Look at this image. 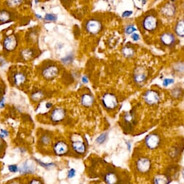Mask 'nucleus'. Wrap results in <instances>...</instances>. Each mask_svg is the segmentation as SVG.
<instances>
[{"label":"nucleus","instance_id":"412c9836","mask_svg":"<svg viewBox=\"0 0 184 184\" xmlns=\"http://www.w3.org/2000/svg\"><path fill=\"white\" fill-rule=\"evenodd\" d=\"M175 33L178 36L184 37V19L177 22L175 26Z\"/></svg>","mask_w":184,"mask_h":184},{"label":"nucleus","instance_id":"c756f323","mask_svg":"<svg viewBox=\"0 0 184 184\" xmlns=\"http://www.w3.org/2000/svg\"><path fill=\"white\" fill-rule=\"evenodd\" d=\"M45 20H47V21H50V22H55L56 20H57V16L54 15L53 14H47L45 15Z\"/></svg>","mask_w":184,"mask_h":184},{"label":"nucleus","instance_id":"5701e85b","mask_svg":"<svg viewBox=\"0 0 184 184\" xmlns=\"http://www.w3.org/2000/svg\"><path fill=\"white\" fill-rule=\"evenodd\" d=\"M123 120H124L125 124H129V125H132L133 124L135 121V115L133 113V111H130V112L127 113L124 115L123 117Z\"/></svg>","mask_w":184,"mask_h":184},{"label":"nucleus","instance_id":"a211bd4d","mask_svg":"<svg viewBox=\"0 0 184 184\" xmlns=\"http://www.w3.org/2000/svg\"><path fill=\"white\" fill-rule=\"evenodd\" d=\"M13 18V13L7 10H0V23H5L11 21Z\"/></svg>","mask_w":184,"mask_h":184},{"label":"nucleus","instance_id":"bb28decb","mask_svg":"<svg viewBox=\"0 0 184 184\" xmlns=\"http://www.w3.org/2000/svg\"><path fill=\"white\" fill-rule=\"evenodd\" d=\"M43 98H44V94H43V93L41 90H38V91L35 92L31 95V98L33 99V101H38V100L42 99Z\"/></svg>","mask_w":184,"mask_h":184},{"label":"nucleus","instance_id":"1a4fd4ad","mask_svg":"<svg viewBox=\"0 0 184 184\" xmlns=\"http://www.w3.org/2000/svg\"><path fill=\"white\" fill-rule=\"evenodd\" d=\"M145 145L149 149H155L160 144V137L157 134L152 133L145 138Z\"/></svg>","mask_w":184,"mask_h":184},{"label":"nucleus","instance_id":"b1692460","mask_svg":"<svg viewBox=\"0 0 184 184\" xmlns=\"http://www.w3.org/2000/svg\"><path fill=\"white\" fill-rule=\"evenodd\" d=\"M122 53L123 56L126 58H130L133 57L134 56L135 51L133 48L130 46H125L122 50Z\"/></svg>","mask_w":184,"mask_h":184},{"label":"nucleus","instance_id":"393cba45","mask_svg":"<svg viewBox=\"0 0 184 184\" xmlns=\"http://www.w3.org/2000/svg\"><path fill=\"white\" fill-rule=\"evenodd\" d=\"M172 96L175 98L179 99L183 97V90L181 87H175L171 91Z\"/></svg>","mask_w":184,"mask_h":184},{"label":"nucleus","instance_id":"37998d69","mask_svg":"<svg viewBox=\"0 0 184 184\" xmlns=\"http://www.w3.org/2000/svg\"><path fill=\"white\" fill-rule=\"evenodd\" d=\"M46 107H47V108H51L52 107V104L51 103H47L46 104Z\"/></svg>","mask_w":184,"mask_h":184},{"label":"nucleus","instance_id":"f3484780","mask_svg":"<svg viewBox=\"0 0 184 184\" xmlns=\"http://www.w3.org/2000/svg\"><path fill=\"white\" fill-rule=\"evenodd\" d=\"M94 103V98L93 95L89 93H85L81 96V103L84 107H91Z\"/></svg>","mask_w":184,"mask_h":184},{"label":"nucleus","instance_id":"4468645a","mask_svg":"<svg viewBox=\"0 0 184 184\" xmlns=\"http://www.w3.org/2000/svg\"><path fill=\"white\" fill-rule=\"evenodd\" d=\"M160 41L162 44L167 46H171L175 44L176 41V36L173 33L170 32L163 33L160 36Z\"/></svg>","mask_w":184,"mask_h":184},{"label":"nucleus","instance_id":"f704fd0d","mask_svg":"<svg viewBox=\"0 0 184 184\" xmlns=\"http://www.w3.org/2000/svg\"><path fill=\"white\" fill-rule=\"evenodd\" d=\"M8 169L10 172H12V173H17V170H18V167L16 165H9Z\"/></svg>","mask_w":184,"mask_h":184},{"label":"nucleus","instance_id":"9d476101","mask_svg":"<svg viewBox=\"0 0 184 184\" xmlns=\"http://www.w3.org/2000/svg\"><path fill=\"white\" fill-rule=\"evenodd\" d=\"M148 76V72L144 67L139 66L134 70L133 72V80L137 84H141L146 81Z\"/></svg>","mask_w":184,"mask_h":184},{"label":"nucleus","instance_id":"423d86ee","mask_svg":"<svg viewBox=\"0 0 184 184\" xmlns=\"http://www.w3.org/2000/svg\"><path fill=\"white\" fill-rule=\"evenodd\" d=\"M102 28V24L97 19H91L88 20L86 24V30L87 32L91 35H96L101 31Z\"/></svg>","mask_w":184,"mask_h":184},{"label":"nucleus","instance_id":"c85d7f7f","mask_svg":"<svg viewBox=\"0 0 184 184\" xmlns=\"http://www.w3.org/2000/svg\"><path fill=\"white\" fill-rule=\"evenodd\" d=\"M136 28H135L134 26L133 25H128L125 27V33L128 34V35H130V34H133L134 33V32L136 31Z\"/></svg>","mask_w":184,"mask_h":184},{"label":"nucleus","instance_id":"ddd939ff","mask_svg":"<svg viewBox=\"0 0 184 184\" xmlns=\"http://www.w3.org/2000/svg\"><path fill=\"white\" fill-rule=\"evenodd\" d=\"M27 80V76L24 72L21 71H17L13 72L12 75V82L15 86H21Z\"/></svg>","mask_w":184,"mask_h":184},{"label":"nucleus","instance_id":"e433bc0d","mask_svg":"<svg viewBox=\"0 0 184 184\" xmlns=\"http://www.w3.org/2000/svg\"><path fill=\"white\" fill-rule=\"evenodd\" d=\"M174 82V80L173 79H164L163 80V85L164 86H167L170 84H173Z\"/></svg>","mask_w":184,"mask_h":184},{"label":"nucleus","instance_id":"6e6552de","mask_svg":"<svg viewBox=\"0 0 184 184\" xmlns=\"http://www.w3.org/2000/svg\"><path fill=\"white\" fill-rule=\"evenodd\" d=\"M136 168L141 173H146L150 170L152 167L151 160L147 158H141L136 162Z\"/></svg>","mask_w":184,"mask_h":184},{"label":"nucleus","instance_id":"f257e3e1","mask_svg":"<svg viewBox=\"0 0 184 184\" xmlns=\"http://www.w3.org/2000/svg\"><path fill=\"white\" fill-rule=\"evenodd\" d=\"M104 108L108 111H113L118 107V100L117 96L112 93H106L102 98Z\"/></svg>","mask_w":184,"mask_h":184},{"label":"nucleus","instance_id":"58836bf2","mask_svg":"<svg viewBox=\"0 0 184 184\" xmlns=\"http://www.w3.org/2000/svg\"><path fill=\"white\" fill-rule=\"evenodd\" d=\"M131 38H132V39L133 40V41H139V38H140V37H139V34H137V33H134L132 34Z\"/></svg>","mask_w":184,"mask_h":184},{"label":"nucleus","instance_id":"7c9ffc66","mask_svg":"<svg viewBox=\"0 0 184 184\" xmlns=\"http://www.w3.org/2000/svg\"><path fill=\"white\" fill-rule=\"evenodd\" d=\"M72 59H73V57L71 55H69V56H65V58H62V62H63L65 64H69L71 62H72Z\"/></svg>","mask_w":184,"mask_h":184},{"label":"nucleus","instance_id":"f03ea898","mask_svg":"<svg viewBox=\"0 0 184 184\" xmlns=\"http://www.w3.org/2000/svg\"><path fill=\"white\" fill-rule=\"evenodd\" d=\"M60 72V69L54 64H49L46 65L41 70V75L47 80H52L57 77Z\"/></svg>","mask_w":184,"mask_h":184},{"label":"nucleus","instance_id":"6ab92c4d","mask_svg":"<svg viewBox=\"0 0 184 184\" xmlns=\"http://www.w3.org/2000/svg\"><path fill=\"white\" fill-rule=\"evenodd\" d=\"M19 171L22 174H29V173H32L34 171V166L30 164L28 161L25 162L20 166Z\"/></svg>","mask_w":184,"mask_h":184},{"label":"nucleus","instance_id":"72a5a7b5","mask_svg":"<svg viewBox=\"0 0 184 184\" xmlns=\"http://www.w3.org/2000/svg\"><path fill=\"white\" fill-rule=\"evenodd\" d=\"M5 149V142L3 140V138L0 136V154L2 153Z\"/></svg>","mask_w":184,"mask_h":184},{"label":"nucleus","instance_id":"4c0bfd02","mask_svg":"<svg viewBox=\"0 0 184 184\" xmlns=\"http://www.w3.org/2000/svg\"><path fill=\"white\" fill-rule=\"evenodd\" d=\"M132 14H133V12L127 10V11H125L123 13L122 16H123V17H129V16L131 15Z\"/></svg>","mask_w":184,"mask_h":184},{"label":"nucleus","instance_id":"0eeeda50","mask_svg":"<svg viewBox=\"0 0 184 184\" xmlns=\"http://www.w3.org/2000/svg\"><path fill=\"white\" fill-rule=\"evenodd\" d=\"M53 151L58 156L67 155L69 152V145L63 140H59L53 145Z\"/></svg>","mask_w":184,"mask_h":184},{"label":"nucleus","instance_id":"aec40b11","mask_svg":"<svg viewBox=\"0 0 184 184\" xmlns=\"http://www.w3.org/2000/svg\"><path fill=\"white\" fill-rule=\"evenodd\" d=\"M171 181L167 176L164 175H157L154 176L153 179L154 184H169Z\"/></svg>","mask_w":184,"mask_h":184},{"label":"nucleus","instance_id":"2f4dec72","mask_svg":"<svg viewBox=\"0 0 184 184\" xmlns=\"http://www.w3.org/2000/svg\"><path fill=\"white\" fill-rule=\"evenodd\" d=\"M36 162L40 165L42 166V167H45V168H47V169L49 168V167H51L52 166L54 165V164H53V163H42V162L39 161V160H36Z\"/></svg>","mask_w":184,"mask_h":184},{"label":"nucleus","instance_id":"4be33fe9","mask_svg":"<svg viewBox=\"0 0 184 184\" xmlns=\"http://www.w3.org/2000/svg\"><path fill=\"white\" fill-rule=\"evenodd\" d=\"M33 51V49H31V48L22 50L21 53H20V56L22 57V59L26 61L30 60L33 57L34 54H35V51Z\"/></svg>","mask_w":184,"mask_h":184},{"label":"nucleus","instance_id":"c03bdc74","mask_svg":"<svg viewBox=\"0 0 184 184\" xmlns=\"http://www.w3.org/2000/svg\"><path fill=\"white\" fill-rule=\"evenodd\" d=\"M183 178H184V170H183Z\"/></svg>","mask_w":184,"mask_h":184},{"label":"nucleus","instance_id":"2eb2a0df","mask_svg":"<svg viewBox=\"0 0 184 184\" xmlns=\"http://www.w3.org/2000/svg\"><path fill=\"white\" fill-rule=\"evenodd\" d=\"M71 147L75 153L78 155H83L85 153L86 150V146L84 142L81 140H73L71 142Z\"/></svg>","mask_w":184,"mask_h":184},{"label":"nucleus","instance_id":"c9c22d12","mask_svg":"<svg viewBox=\"0 0 184 184\" xmlns=\"http://www.w3.org/2000/svg\"><path fill=\"white\" fill-rule=\"evenodd\" d=\"M75 176V170L73 168H71L70 170H68V178H72Z\"/></svg>","mask_w":184,"mask_h":184},{"label":"nucleus","instance_id":"a878e982","mask_svg":"<svg viewBox=\"0 0 184 184\" xmlns=\"http://www.w3.org/2000/svg\"><path fill=\"white\" fill-rule=\"evenodd\" d=\"M50 142H51V137L48 134L43 135L41 137V139H40V143H41V145H44V146L49 145Z\"/></svg>","mask_w":184,"mask_h":184},{"label":"nucleus","instance_id":"39448f33","mask_svg":"<svg viewBox=\"0 0 184 184\" xmlns=\"http://www.w3.org/2000/svg\"><path fill=\"white\" fill-rule=\"evenodd\" d=\"M143 98L146 104L152 106L158 104L160 100V95L157 90H149L144 94Z\"/></svg>","mask_w":184,"mask_h":184},{"label":"nucleus","instance_id":"9b49d317","mask_svg":"<svg viewBox=\"0 0 184 184\" xmlns=\"http://www.w3.org/2000/svg\"><path fill=\"white\" fill-rule=\"evenodd\" d=\"M66 116L65 110L62 108H55L52 111L50 119L54 123H59L65 118Z\"/></svg>","mask_w":184,"mask_h":184},{"label":"nucleus","instance_id":"ea45409f","mask_svg":"<svg viewBox=\"0 0 184 184\" xmlns=\"http://www.w3.org/2000/svg\"><path fill=\"white\" fill-rule=\"evenodd\" d=\"M8 184H21V183L20 182V181L19 180H13V181H10V183H9Z\"/></svg>","mask_w":184,"mask_h":184},{"label":"nucleus","instance_id":"79ce46f5","mask_svg":"<svg viewBox=\"0 0 184 184\" xmlns=\"http://www.w3.org/2000/svg\"><path fill=\"white\" fill-rule=\"evenodd\" d=\"M4 106V98H1V100H0V107H1V108H3Z\"/></svg>","mask_w":184,"mask_h":184},{"label":"nucleus","instance_id":"20e7f679","mask_svg":"<svg viewBox=\"0 0 184 184\" xmlns=\"http://www.w3.org/2000/svg\"><path fill=\"white\" fill-rule=\"evenodd\" d=\"M17 45H18V39L15 34L7 35L3 41V48L8 52L15 51L17 48Z\"/></svg>","mask_w":184,"mask_h":184},{"label":"nucleus","instance_id":"cd10ccee","mask_svg":"<svg viewBox=\"0 0 184 184\" xmlns=\"http://www.w3.org/2000/svg\"><path fill=\"white\" fill-rule=\"evenodd\" d=\"M107 139V134L103 133L96 138V142L97 144H99V145H102V144H103L106 141Z\"/></svg>","mask_w":184,"mask_h":184},{"label":"nucleus","instance_id":"a19ab883","mask_svg":"<svg viewBox=\"0 0 184 184\" xmlns=\"http://www.w3.org/2000/svg\"><path fill=\"white\" fill-rule=\"evenodd\" d=\"M82 82L84 83H85V84H86L87 82H88V77H87L86 76H84L82 77Z\"/></svg>","mask_w":184,"mask_h":184},{"label":"nucleus","instance_id":"f8f14e48","mask_svg":"<svg viewBox=\"0 0 184 184\" xmlns=\"http://www.w3.org/2000/svg\"><path fill=\"white\" fill-rule=\"evenodd\" d=\"M162 15L166 17H172L176 15V7L174 4L171 2H167L164 4L162 7L161 10Z\"/></svg>","mask_w":184,"mask_h":184},{"label":"nucleus","instance_id":"473e14b6","mask_svg":"<svg viewBox=\"0 0 184 184\" xmlns=\"http://www.w3.org/2000/svg\"><path fill=\"white\" fill-rule=\"evenodd\" d=\"M29 184H44L40 178H32L30 181L29 182Z\"/></svg>","mask_w":184,"mask_h":184},{"label":"nucleus","instance_id":"7ed1b4c3","mask_svg":"<svg viewBox=\"0 0 184 184\" xmlns=\"http://www.w3.org/2000/svg\"><path fill=\"white\" fill-rule=\"evenodd\" d=\"M142 27L145 30L153 32L158 27V19L153 15H148L142 21Z\"/></svg>","mask_w":184,"mask_h":184},{"label":"nucleus","instance_id":"dca6fc26","mask_svg":"<svg viewBox=\"0 0 184 184\" xmlns=\"http://www.w3.org/2000/svg\"><path fill=\"white\" fill-rule=\"evenodd\" d=\"M119 176L115 171L107 172L104 176V181L106 184H119Z\"/></svg>","mask_w":184,"mask_h":184}]
</instances>
